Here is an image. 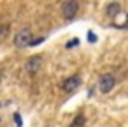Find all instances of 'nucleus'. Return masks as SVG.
<instances>
[{
  "mask_svg": "<svg viewBox=\"0 0 128 127\" xmlns=\"http://www.w3.org/2000/svg\"><path fill=\"white\" fill-rule=\"evenodd\" d=\"M30 43H32V32H30V28H23V30H20V32L14 35V39H12V44H14L18 50L30 46Z\"/></svg>",
  "mask_w": 128,
  "mask_h": 127,
  "instance_id": "1",
  "label": "nucleus"
},
{
  "mask_svg": "<svg viewBox=\"0 0 128 127\" xmlns=\"http://www.w3.org/2000/svg\"><path fill=\"white\" fill-rule=\"evenodd\" d=\"M42 55H34V57H30L26 62H25V71L30 74V76H34V74H37L39 72V69L42 67Z\"/></svg>",
  "mask_w": 128,
  "mask_h": 127,
  "instance_id": "2",
  "label": "nucleus"
},
{
  "mask_svg": "<svg viewBox=\"0 0 128 127\" xmlns=\"http://www.w3.org/2000/svg\"><path fill=\"white\" fill-rule=\"evenodd\" d=\"M77 11H79V2H77V0H67V2L63 4L62 14H63L65 20H74Z\"/></svg>",
  "mask_w": 128,
  "mask_h": 127,
  "instance_id": "3",
  "label": "nucleus"
},
{
  "mask_svg": "<svg viewBox=\"0 0 128 127\" xmlns=\"http://www.w3.org/2000/svg\"><path fill=\"white\" fill-rule=\"evenodd\" d=\"M114 87H116V78L112 74H104L100 78V81H98V90L102 94H109Z\"/></svg>",
  "mask_w": 128,
  "mask_h": 127,
  "instance_id": "4",
  "label": "nucleus"
},
{
  "mask_svg": "<svg viewBox=\"0 0 128 127\" xmlns=\"http://www.w3.org/2000/svg\"><path fill=\"white\" fill-rule=\"evenodd\" d=\"M79 85H81V76H79V74H74V76H68V78L62 83V88H63V92L70 94V92L77 90Z\"/></svg>",
  "mask_w": 128,
  "mask_h": 127,
  "instance_id": "5",
  "label": "nucleus"
},
{
  "mask_svg": "<svg viewBox=\"0 0 128 127\" xmlns=\"http://www.w3.org/2000/svg\"><path fill=\"white\" fill-rule=\"evenodd\" d=\"M119 13H121V4H118V2H110V4L105 7V14H107L109 18H116Z\"/></svg>",
  "mask_w": 128,
  "mask_h": 127,
  "instance_id": "6",
  "label": "nucleus"
},
{
  "mask_svg": "<svg viewBox=\"0 0 128 127\" xmlns=\"http://www.w3.org/2000/svg\"><path fill=\"white\" fill-rule=\"evenodd\" d=\"M84 123H86V116H84L82 113H77V115H76V118L72 120L70 127H84Z\"/></svg>",
  "mask_w": 128,
  "mask_h": 127,
  "instance_id": "7",
  "label": "nucleus"
},
{
  "mask_svg": "<svg viewBox=\"0 0 128 127\" xmlns=\"http://www.w3.org/2000/svg\"><path fill=\"white\" fill-rule=\"evenodd\" d=\"M9 32H11V25H9V23H4V25H0V43L7 39Z\"/></svg>",
  "mask_w": 128,
  "mask_h": 127,
  "instance_id": "8",
  "label": "nucleus"
},
{
  "mask_svg": "<svg viewBox=\"0 0 128 127\" xmlns=\"http://www.w3.org/2000/svg\"><path fill=\"white\" fill-rule=\"evenodd\" d=\"M79 44V39L77 37H74L72 41H68V44H67V48H74V46H77Z\"/></svg>",
  "mask_w": 128,
  "mask_h": 127,
  "instance_id": "9",
  "label": "nucleus"
},
{
  "mask_svg": "<svg viewBox=\"0 0 128 127\" xmlns=\"http://www.w3.org/2000/svg\"><path fill=\"white\" fill-rule=\"evenodd\" d=\"M44 41V37H39V39H32V43H30V46H37V44H40Z\"/></svg>",
  "mask_w": 128,
  "mask_h": 127,
  "instance_id": "10",
  "label": "nucleus"
},
{
  "mask_svg": "<svg viewBox=\"0 0 128 127\" xmlns=\"http://www.w3.org/2000/svg\"><path fill=\"white\" fill-rule=\"evenodd\" d=\"M88 41H90V43H95V41H96V35H95L93 32H88Z\"/></svg>",
  "mask_w": 128,
  "mask_h": 127,
  "instance_id": "11",
  "label": "nucleus"
},
{
  "mask_svg": "<svg viewBox=\"0 0 128 127\" xmlns=\"http://www.w3.org/2000/svg\"><path fill=\"white\" fill-rule=\"evenodd\" d=\"M14 120H16V125L21 127V116H20V113H14Z\"/></svg>",
  "mask_w": 128,
  "mask_h": 127,
  "instance_id": "12",
  "label": "nucleus"
}]
</instances>
